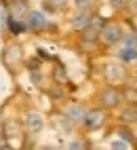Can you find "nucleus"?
Listing matches in <instances>:
<instances>
[{"label":"nucleus","instance_id":"nucleus-1","mask_svg":"<svg viewBox=\"0 0 137 150\" xmlns=\"http://www.w3.org/2000/svg\"><path fill=\"white\" fill-rule=\"evenodd\" d=\"M0 59H2V66L6 68L8 74L17 76L21 72L25 64V51H23V45L19 42V38H11L8 42H4Z\"/></svg>","mask_w":137,"mask_h":150},{"label":"nucleus","instance_id":"nucleus-2","mask_svg":"<svg viewBox=\"0 0 137 150\" xmlns=\"http://www.w3.org/2000/svg\"><path fill=\"white\" fill-rule=\"evenodd\" d=\"M27 21V28H30V34L34 36H42V34H51L57 30V23L51 19V15L44 13L42 8H30V13L25 17Z\"/></svg>","mask_w":137,"mask_h":150},{"label":"nucleus","instance_id":"nucleus-3","mask_svg":"<svg viewBox=\"0 0 137 150\" xmlns=\"http://www.w3.org/2000/svg\"><path fill=\"white\" fill-rule=\"evenodd\" d=\"M21 125H23V131L27 133V137H38L48 125L46 116L36 108H27L21 112Z\"/></svg>","mask_w":137,"mask_h":150},{"label":"nucleus","instance_id":"nucleus-4","mask_svg":"<svg viewBox=\"0 0 137 150\" xmlns=\"http://www.w3.org/2000/svg\"><path fill=\"white\" fill-rule=\"evenodd\" d=\"M97 102H99L101 108H105L107 112H114V110L122 108V93H120V85H112L107 83L99 89V93H97Z\"/></svg>","mask_w":137,"mask_h":150},{"label":"nucleus","instance_id":"nucleus-5","mask_svg":"<svg viewBox=\"0 0 137 150\" xmlns=\"http://www.w3.org/2000/svg\"><path fill=\"white\" fill-rule=\"evenodd\" d=\"M124 36V28L118 21H105V25L99 30V45L105 49H114L118 47Z\"/></svg>","mask_w":137,"mask_h":150},{"label":"nucleus","instance_id":"nucleus-6","mask_svg":"<svg viewBox=\"0 0 137 150\" xmlns=\"http://www.w3.org/2000/svg\"><path fill=\"white\" fill-rule=\"evenodd\" d=\"M116 57H118V62L126 66L137 62V34L135 32H124L122 40L118 45V51H116Z\"/></svg>","mask_w":137,"mask_h":150},{"label":"nucleus","instance_id":"nucleus-7","mask_svg":"<svg viewBox=\"0 0 137 150\" xmlns=\"http://www.w3.org/2000/svg\"><path fill=\"white\" fill-rule=\"evenodd\" d=\"M107 123V110L101 106H95V108H86V114H84V121H82V129L84 131H99L103 129Z\"/></svg>","mask_w":137,"mask_h":150},{"label":"nucleus","instance_id":"nucleus-8","mask_svg":"<svg viewBox=\"0 0 137 150\" xmlns=\"http://www.w3.org/2000/svg\"><path fill=\"white\" fill-rule=\"evenodd\" d=\"M0 125H2L0 137H4V139H19L25 135L23 125H21V116H2Z\"/></svg>","mask_w":137,"mask_h":150},{"label":"nucleus","instance_id":"nucleus-9","mask_svg":"<svg viewBox=\"0 0 137 150\" xmlns=\"http://www.w3.org/2000/svg\"><path fill=\"white\" fill-rule=\"evenodd\" d=\"M2 30L8 32L11 38H21L25 34H30V28H27V21L25 19H17V17H11V15H2Z\"/></svg>","mask_w":137,"mask_h":150},{"label":"nucleus","instance_id":"nucleus-10","mask_svg":"<svg viewBox=\"0 0 137 150\" xmlns=\"http://www.w3.org/2000/svg\"><path fill=\"white\" fill-rule=\"evenodd\" d=\"M103 76L107 83L112 85H122L126 78H129V70H126V64L118 62V64H105L103 66Z\"/></svg>","mask_w":137,"mask_h":150},{"label":"nucleus","instance_id":"nucleus-11","mask_svg":"<svg viewBox=\"0 0 137 150\" xmlns=\"http://www.w3.org/2000/svg\"><path fill=\"white\" fill-rule=\"evenodd\" d=\"M30 8H32L30 0H4V13L11 15V17L25 19L27 13H30Z\"/></svg>","mask_w":137,"mask_h":150},{"label":"nucleus","instance_id":"nucleus-12","mask_svg":"<svg viewBox=\"0 0 137 150\" xmlns=\"http://www.w3.org/2000/svg\"><path fill=\"white\" fill-rule=\"evenodd\" d=\"M61 112H63L67 118H70V121H72V125L78 129V127L82 125V121H84L86 106H84V104H80V102H72V104H67V106L61 110Z\"/></svg>","mask_w":137,"mask_h":150},{"label":"nucleus","instance_id":"nucleus-13","mask_svg":"<svg viewBox=\"0 0 137 150\" xmlns=\"http://www.w3.org/2000/svg\"><path fill=\"white\" fill-rule=\"evenodd\" d=\"M91 17H93V11H76L74 8V13L70 17V30L78 34L80 30H84L91 23Z\"/></svg>","mask_w":137,"mask_h":150},{"label":"nucleus","instance_id":"nucleus-14","mask_svg":"<svg viewBox=\"0 0 137 150\" xmlns=\"http://www.w3.org/2000/svg\"><path fill=\"white\" fill-rule=\"evenodd\" d=\"M67 6H70V0H40V8L48 15L65 13Z\"/></svg>","mask_w":137,"mask_h":150},{"label":"nucleus","instance_id":"nucleus-15","mask_svg":"<svg viewBox=\"0 0 137 150\" xmlns=\"http://www.w3.org/2000/svg\"><path fill=\"white\" fill-rule=\"evenodd\" d=\"M120 93H122V104L124 106H137V85L135 83H122L120 87Z\"/></svg>","mask_w":137,"mask_h":150},{"label":"nucleus","instance_id":"nucleus-16","mask_svg":"<svg viewBox=\"0 0 137 150\" xmlns=\"http://www.w3.org/2000/svg\"><path fill=\"white\" fill-rule=\"evenodd\" d=\"M118 123L120 125H137V106H126L124 110H120V114H118Z\"/></svg>","mask_w":137,"mask_h":150},{"label":"nucleus","instance_id":"nucleus-17","mask_svg":"<svg viewBox=\"0 0 137 150\" xmlns=\"http://www.w3.org/2000/svg\"><path fill=\"white\" fill-rule=\"evenodd\" d=\"M116 135H118L120 139H124V142H129L131 148H137V137H135V133L131 131L129 125H118V127H116Z\"/></svg>","mask_w":137,"mask_h":150},{"label":"nucleus","instance_id":"nucleus-18","mask_svg":"<svg viewBox=\"0 0 137 150\" xmlns=\"http://www.w3.org/2000/svg\"><path fill=\"white\" fill-rule=\"evenodd\" d=\"M51 81L57 83V85H70V76H67V70L61 66V64H57L53 68V72H51Z\"/></svg>","mask_w":137,"mask_h":150},{"label":"nucleus","instance_id":"nucleus-19","mask_svg":"<svg viewBox=\"0 0 137 150\" xmlns=\"http://www.w3.org/2000/svg\"><path fill=\"white\" fill-rule=\"evenodd\" d=\"M55 125L59 127L61 131H67V133L76 131V127L72 125V121H70V118H67V116H65L63 112H59V114H57V118H55Z\"/></svg>","mask_w":137,"mask_h":150},{"label":"nucleus","instance_id":"nucleus-20","mask_svg":"<svg viewBox=\"0 0 137 150\" xmlns=\"http://www.w3.org/2000/svg\"><path fill=\"white\" fill-rule=\"evenodd\" d=\"M63 87H65V85H57V83H53V87H48V97H51L53 102H63V99H65Z\"/></svg>","mask_w":137,"mask_h":150},{"label":"nucleus","instance_id":"nucleus-21","mask_svg":"<svg viewBox=\"0 0 137 150\" xmlns=\"http://www.w3.org/2000/svg\"><path fill=\"white\" fill-rule=\"evenodd\" d=\"M105 4L110 6L114 13H122V11H126V8H129L131 0H105Z\"/></svg>","mask_w":137,"mask_h":150},{"label":"nucleus","instance_id":"nucleus-22","mask_svg":"<svg viewBox=\"0 0 137 150\" xmlns=\"http://www.w3.org/2000/svg\"><path fill=\"white\" fill-rule=\"evenodd\" d=\"M70 2L76 11H93L95 6V0H70Z\"/></svg>","mask_w":137,"mask_h":150},{"label":"nucleus","instance_id":"nucleus-23","mask_svg":"<svg viewBox=\"0 0 137 150\" xmlns=\"http://www.w3.org/2000/svg\"><path fill=\"white\" fill-rule=\"evenodd\" d=\"M44 66V62H42V59L40 57H25V64H23V68L27 70V72H30V70H40Z\"/></svg>","mask_w":137,"mask_h":150},{"label":"nucleus","instance_id":"nucleus-24","mask_svg":"<svg viewBox=\"0 0 137 150\" xmlns=\"http://www.w3.org/2000/svg\"><path fill=\"white\" fill-rule=\"evenodd\" d=\"M30 81H32V85H36V87H42L44 85V74H42V68L40 70H30Z\"/></svg>","mask_w":137,"mask_h":150},{"label":"nucleus","instance_id":"nucleus-25","mask_svg":"<svg viewBox=\"0 0 137 150\" xmlns=\"http://www.w3.org/2000/svg\"><path fill=\"white\" fill-rule=\"evenodd\" d=\"M65 146L72 148V150H78V148H91V144L84 142V139H80V137H76V139H72V142H67Z\"/></svg>","mask_w":137,"mask_h":150},{"label":"nucleus","instance_id":"nucleus-26","mask_svg":"<svg viewBox=\"0 0 137 150\" xmlns=\"http://www.w3.org/2000/svg\"><path fill=\"white\" fill-rule=\"evenodd\" d=\"M36 57H40L42 62H53V59H55L53 55H48V53L44 51V49H36Z\"/></svg>","mask_w":137,"mask_h":150},{"label":"nucleus","instance_id":"nucleus-27","mask_svg":"<svg viewBox=\"0 0 137 150\" xmlns=\"http://www.w3.org/2000/svg\"><path fill=\"white\" fill-rule=\"evenodd\" d=\"M112 148H118V150H124V148H131L129 142H124V139H114V142L110 144Z\"/></svg>","mask_w":137,"mask_h":150},{"label":"nucleus","instance_id":"nucleus-28","mask_svg":"<svg viewBox=\"0 0 137 150\" xmlns=\"http://www.w3.org/2000/svg\"><path fill=\"white\" fill-rule=\"evenodd\" d=\"M133 32H135V34H137V25H135V30H133Z\"/></svg>","mask_w":137,"mask_h":150}]
</instances>
